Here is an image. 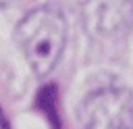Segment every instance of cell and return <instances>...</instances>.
I'll return each mask as SVG.
<instances>
[{"label": "cell", "mask_w": 133, "mask_h": 129, "mask_svg": "<svg viewBox=\"0 0 133 129\" xmlns=\"http://www.w3.org/2000/svg\"><path fill=\"white\" fill-rule=\"evenodd\" d=\"M66 21L54 6H37L17 25V42L37 77H46L56 69L66 46Z\"/></svg>", "instance_id": "obj_1"}, {"label": "cell", "mask_w": 133, "mask_h": 129, "mask_svg": "<svg viewBox=\"0 0 133 129\" xmlns=\"http://www.w3.org/2000/svg\"><path fill=\"white\" fill-rule=\"evenodd\" d=\"M81 129H131L133 98L129 87L106 85L91 89L77 106Z\"/></svg>", "instance_id": "obj_2"}, {"label": "cell", "mask_w": 133, "mask_h": 129, "mask_svg": "<svg viewBox=\"0 0 133 129\" xmlns=\"http://www.w3.org/2000/svg\"><path fill=\"white\" fill-rule=\"evenodd\" d=\"M81 21L85 31L96 40L123 37L133 23V4L131 0H85Z\"/></svg>", "instance_id": "obj_3"}, {"label": "cell", "mask_w": 133, "mask_h": 129, "mask_svg": "<svg viewBox=\"0 0 133 129\" xmlns=\"http://www.w3.org/2000/svg\"><path fill=\"white\" fill-rule=\"evenodd\" d=\"M6 2H10V0H0V6H4Z\"/></svg>", "instance_id": "obj_4"}]
</instances>
